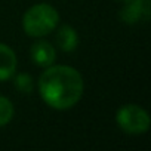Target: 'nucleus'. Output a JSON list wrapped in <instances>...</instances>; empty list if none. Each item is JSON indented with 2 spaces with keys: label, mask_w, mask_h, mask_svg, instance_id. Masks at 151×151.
<instances>
[{
  "label": "nucleus",
  "mask_w": 151,
  "mask_h": 151,
  "mask_svg": "<svg viewBox=\"0 0 151 151\" xmlns=\"http://www.w3.org/2000/svg\"><path fill=\"white\" fill-rule=\"evenodd\" d=\"M85 91L82 74L68 65H49L40 74L39 93L55 110H68L77 104Z\"/></svg>",
  "instance_id": "1"
},
{
  "label": "nucleus",
  "mask_w": 151,
  "mask_h": 151,
  "mask_svg": "<svg viewBox=\"0 0 151 151\" xmlns=\"http://www.w3.org/2000/svg\"><path fill=\"white\" fill-rule=\"evenodd\" d=\"M58 21L59 14L53 6L47 3H39L25 12L22 18V27L30 37H43L56 28Z\"/></svg>",
  "instance_id": "2"
},
{
  "label": "nucleus",
  "mask_w": 151,
  "mask_h": 151,
  "mask_svg": "<svg viewBox=\"0 0 151 151\" xmlns=\"http://www.w3.org/2000/svg\"><path fill=\"white\" fill-rule=\"evenodd\" d=\"M116 120H117V124L120 126V129L126 133L139 135V133H144L150 129L148 113L135 104L123 105L117 111Z\"/></svg>",
  "instance_id": "3"
},
{
  "label": "nucleus",
  "mask_w": 151,
  "mask_h": 151,
  "mask_svg": "<svg viewBox=\"0 0 151 151\" xmlns=\"http://www.w3.org/2000/svg\"><path fill=\"white\" fill-rule=\"evenodd\" d=\"M122 19L126 24H136L139 21H147L150 18V3L148 0H129L120 12Z\"/></svg>",
  "instance_id": "4"
},
{
  "label": "nucleus",
  "mask_w": 151,
  "mask_h": 151,
  "mask_svg": "<svg viewBox=\"0 0 151 151\" xmlns=\"http://www.w3.org/2000/svg\"><path fill=\"white\" fill-rule=\"evenodd\" d=\"M31 59L36 62L39 67H49L55 61V47L45 40H39L31 46Z\"/></svg>",
  "instance_id": "5"
},
{
  "label": "nucleus",
  "mask_w": 151,
  "mask_h": 151,
  "mask_svg": "<svg viewBox=\"0 0 151 151\" xmlns=\"http://www.w3.org/2000/svg\"><path fill=\"white\" fill-rule=\"evenodd\" d=\"M17 70V55L5 43H0V82L9 80Z\"/></svg>",
  "instance_id": "6"
},
{
  "label": "nucleus",
  "mask_w": 151,
  "mask_h": 151,
  "mask_svg": "<svg viewBox=\"0 0 151 151\" xmlns=\"http://www.w3.org/2000/svg\"><path fill=\"white\" fill-rule=\"evenodd\" d=\"M56 45L61 50L64 52H73L76 47H77L79 43V36L76 33V30L70 25H61L56 31L55 36Z\"/></svg>",
  "instance_id": "7"
},
{
  "label": "nucleus",
  "mask_w": 151,
  "mask_h": 151,
  "mask_svg": "<svg viewBox=\"0 0 151 151\" xmlns=\"http://www.w3.org/2000/svg\"><path fill=\"white\" fill-rule=\"evenodd\" d=\"M14 113H15V110H14L12 102L6 96L0 95V127L6 126L12 120Z\"/></svg>",
  "instance_id": "8"
},
{
  "label": "nucleus",
  "mask_w": 151,
  "mask_h": 151,
  "mask_svg": "<svg viewBox=\"0 0 151 151\" xmlns=\"http://www.w3.org/2000/svg\"><path fill=\"white\" fill-rule=\"evenodd\" d=\"M15 88L19 91V92H24V93H30L31 89H33V79L31 76L27 74V73H21L15 77Z\"/></svg>",
  "instance_id": "9"
},
{
  "label": "nucleus",
  "mask_w": 151,
  "mask_h": 151,
  "mask_svg": "<svg viewBox=\"0 0 151 151\" xmlns=\"http://www.w3.org/2000/svg\"><path fill=\"white\" fill-rule=\"evenodd\" d=\"M117 2H123V3H126V2H129V0H117Z\"/></svg>",
  "instance_id": "10"
}]
</instances>
